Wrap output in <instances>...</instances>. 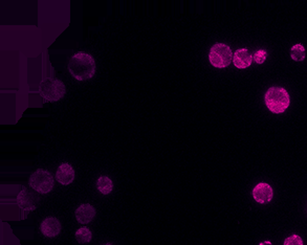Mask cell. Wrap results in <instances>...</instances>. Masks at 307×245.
<instances>
[{
	"mask_svg": "<svg viewBox=\"0 0 307 245\" xmlns=\"http://www.w3.org/2000/svg\"><path fill=\"white\" fill-rule=\"evenodd\" d=\"M284 245H303V240L298 235H293L285 239Z\"/></svg>",
	"mask_w": 307,
	"mask_h": 245,
	"instance_id": "15",
	"label": "cell"
},
{
	"mask_svg": "<svg viewBox=\"0 0 307 245\" xmlns=\"http://www.w3.org/2000/svg\"><path fill=\"white\" fill-rule=\"evenodd\" d=\"M92 237H93L92 232L89 229H87V228H81L76 233V239L81 244L91 242Z\"/></svg>",
	"mask_w": 307,
	"mask_h": 245,
	"instance_id": "14",
	"label": "cell"
},
{
	"mask_svg": "<svg viewBox=\"0 0 307 245\" xmlns=\"http://www.w3.org/2000/svg\"><path fill=\"white\" fill-rule=\"evenodd\" d=\"M253 62V56L247 49L237 50L233 55V63L237 69L245 70L251 66Z\"/></svg>",
	"mask_w": 307,
	"mask_h": 245,
	"instance_id": "10",
	"label": "cell"
},
{
	"mask_svg": "<svg viewBox=\"0 0 307 245\" xmlns=\"http://www.w3.org/2000/svg\"><path fill=\"white\" fill-rule=\"evenodd\" d=\"M38 202V198L35 196L34 193H30L28 189H24L20 192L17 197V203L21 210L31 212L36 209V205Z\"/></svg>",
	"mask_w": 307,
	"mask_h": 245,
	"instance_id": "6",
	"label": "cell"
},
{
	"mask_svg": "<svg viewBox=\"0 0 307 245\" xmlns=\"http://www.w3.org/2000/svg\"><path fill=\"white\" fill-rule=\"evenodd\" d=\"M29 185L40 194H48L54 188V178L49 171L40 169L31 175Z\"/></svg>",
	"mask_w": 307,
	"mask_h": 245,
	"instance_id": "5",
	"label": "cell"
},
{
	"mask_svg": "<svg viewBox=\"0 0 307 245\" xmlns=\"http://www.w3.org/2000/svg\"><path fill=\"white\" fill-rule=\"evenodd\" d=\"M97 187L100 193H102L103 195H108L112 193L114 189V183L109 177L101 176L97 182Z\"/></svg>",
	"mask_w": 307,
	"mask_h": 245,
	"instance_id": "12",
	"label": "cell"
},
{
	"mask_svg": "<svg viewBox=\"0 0 307 245\" xmlns=\"http://www.w3.org/2000/svg\"><path fill=\"white\" fill-rule=\"evenodd\" d=\"M291 57L297 62H301L305 59V49L302 44H295L291 49Z\"/></svg>",
	"mask_w": 307,
	"mask_h": 245,
	"instance_id": "13",
	"label": "cell"
},
{
	"mask_svg": "<svg viewBox=\"0 0 307 245\" xmlns=\"http://www.w3.org/2000/svg\"><path fill=\"white\" fill-rule=\"evenodd\" d=\"M71 75L78 81H86L92 79L96 74L95 59L86 53L75 54L69 64Z\"/></svg>",
	"mask_w": 307,
	"mask_h": 245,
	"instance_id": "1",
	"label": "cell"
},
{
	"mask_svg": "<svg viewBox=\"0 0 307 245\" xmlns=\"http://www.w3.org/2000/svg\"><path fill=\"white\" fill-rule=\"evenodd\" d=\"M96 210L92 205L85 204L80 206L76 211V218L79 224L87 225L95 218Z\"/></svg>",
	"mask_w": 307,
	"mask_h": 245,
	"instance_id": "11",
	"label": "cell"
},
{
	"mask_svg": "<svg viewBox=\"0 0 307 245\" xmlns=\"http://www.w3.org/2000/svg\"><path fill=\"white\" fill-rule=\"evenodd\" d=\"M67 93L65 85L62 81L53 78H47L40 83L39 95L49 102H57L62 99Z\"/></svg>",
	"mask_w": 307,
	"mask_h": 245,
	"instance_id": "3",
	"label": "cell"
},
{
	"mask_svg": "<svg viewBox=\"0 0 307 245\" xmlns=\"http://www.w3.org/2000/svg\"><path fill=\"white\" fill-rule=\"evenodd\" d=\"M267 57H268L267 52H266V51H263V50H260V51H258V52L255 53V55L253 56V59H254V61H255L256 63L262 64V63H265Z\"/></svg>",
	"mask_w": 307,
	"mask_h": 245,
	"instance_id": "16",
	"label": "cell"
},
{
	"mask_svg": "<svg viewBox=\"0 0 307 245\" xmlns=\"http://www.w3.org/2000/svg\"><path fill=\"white\" fill-rule=\"evenodd\" d=\"M233 53L230 47L224 43H216L209 53L210 63L216 69H225L233 61Z\"/></svg>",
	"mask_w": 307,
	"mask_h": 245,
	"instance_id": "4",
	"label": "cell"
},
{
	"mask_svg": "<svg viewBox=\"0 0 307 245\" xmlns=\"http://www.w3.org/2000/svg\"><path fill=\"white\" fill-rule=\"evenodd\" d=\"M274 191L268 184L261 183L253 190V197L258 204H268L273 199Z\"/></svg>",
	"mask_w": 307,
	"mask_h": 245,
	"instance_id": "7",
	"label": "cell"
},
{
	"mask_svg": "<svg viewBox=\"0 0 307 245\" xmlns=\"http://www.w3.org/2000/svg\"><path fill=\"white\" fill-rule=\"evenodd\" d=\"M56 180L58 183H60L63 186H68L72 184L75 180V170L74 168L68 164H62L56 173Z\"/></svg>",
	"mask_w": 307,
	"mask_h": 245,
	"instance_id": "9",
	"label": "cell"
},
{
	"mask_svg": "<svg viewBox=\"0 0 307 245\" xmlns=\"http://www.w3.org/2000/svg\"><path fill=\"white\" fill-rule=\"evenodd\" d=\"M40 230L46 237L55 238L60 234L61 231L60 221L55 217H49L42 221Z\"/></svg>",
	"mask_w": 307,
	"mask_h": 245,
	"instance_id": "8",
	"label": "cell"
},
{
	"mask_svg": "<svg viewBox=\"0 0 307 245\" xmlns=\"http://www.w3.org/2000/svg\"><path fill=\"white\" fill-rule=\"evenodd\" d=\"M266 105L274 114H282L290 106L289 93L281 87H271L266 94Z\"/></svg>",
	"mask_w": 307,
	"mask_h": 245,
	"instance_id": "2",
	"label": "cell"
},
{
	"mask_svg": "<svg viewBox=\"0 0 307 245\" xmlns=\"http://www.w3.org/2000/svg\"><path fill=\"white\" fill-rule=\"evenodd\" d=\"M259 245H273V244H272L271 241H263V242H261Z\"/></svg>",
	"mask_w": 307,
	"mask_h": 245,
	"instance_id": "17",
	"label": "cell"
},
{
	"mask_svg": "<svg viewBox=\"0 0 307 245\" xmlns=\"http://www.w3.org/2000/svg\"><path fill=\"white\" fill-rule=\"evenodd\" d=\"M105 245H112V244H109V243H107V244H105Z\"/></svg>",
	"mask_w": 307,
	"mask_h": 245,
	"instance_id": "18",
	"label": "cell"
}]
</instances>
